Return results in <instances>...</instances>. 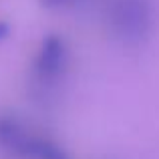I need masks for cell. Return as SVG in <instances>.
<instances>
[{
	"label": "cell",
	"mask_w": 159,
	"mask_h": 159,
	"mask_svg": "<svg viewBox=\"0 0 159 159\" xmlns=\"http://www.w3.org/2000/svg\"><path fill=\"white\" fill-rule=\"evenodd\" d=\"M105 16L113 36L127 44L145 40L153 28L151 0H109Z\"/></svg>",
	"instance_id": "6da1fadb"
},
{
	"label": "cell",
	"mask_w": 159,
	"mask_h": 159,
	"mask_svg": "<svg viewBox=\"0 0 159 159\" xmlns=\"http://www.w3.org/2000/svg\"><path fill=\"white\" fill-rule=\"evenodd\" d=\"M0 145L30 159H69L61 145L43 135L28 133L10 117H0Z\"/></svg>",
	"instance_id": "7a4b0ae2"
},
{
	"label": "cell",
	"mask_w": 159,
	"mask_h": 159,
	"mask_svg": "<svg viewBox=\"0 0 159 159\" xmlns=\"http://www.w3.org/2000/svg\"><path fill=\"white\" fill-rule=\"evenodd\" d=\"M66 61L65 40L57 34H48L40 43L39 54L34 58V73L40 81H52L61 75Z\"/></svg>",
	"instance_id": "3957f363"
},
{
	"label": "cell",
	"mask_w": 159,
	"mask_h": 159,
	"mask_svg": "<svg viewBox=\"0 0 159 159\" xmlns=\"http://www.w3.org/2000/svg\"><path fill=\"white\" fill-rule=\"evenodd\" d=\"M70 2V0H40V4L47 8H57V6H62V4Z\"/></svg>",
	"instance_id": "277c9868"
},
{
	"label": "cell",
	"mask_w": 159,
	"mask_h": 159,
	"mask_svg": "<svg viewBox=\"0 0 159 159\" xmlns=\"http://www.w3.org/2000/svg\"><path fill=\"white\" fill-rule=\"evenodd\" d=\"M8 30H10V26H8V24L4 22V20H0V40L8 36Z\"/></svg>",
	"instance_id": "5b68a950"
}]
</instances>
